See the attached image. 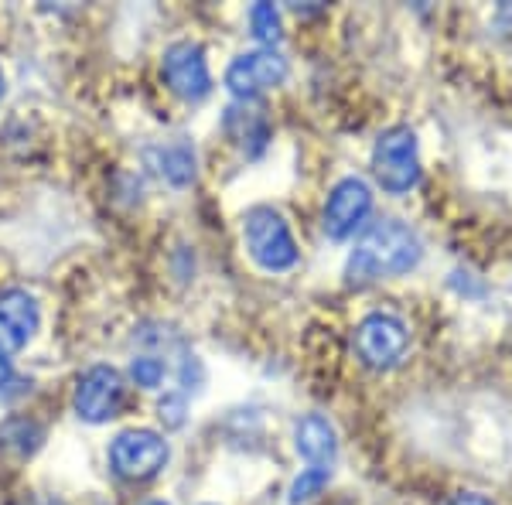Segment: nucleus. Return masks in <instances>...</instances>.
Returning a JSON list of instances; mask_svg holds the SVG:
<instances>
[{"instance_id":"9","label":"nucleus","mask_w":512,"mask_h":505,"mask_svg":"<svg viewBox=\"0 0 512 505\" xmlns=\"http://www.w3.org/2000/svg\"><path fill=\"white\" fill-rule=\"evenodd\" d=\"M369 212H373V188L362 178H342L325 202L328 239H349L355 229L366 226Z\"/></svg>"},{"instance_id":"20","label":"nucleus","mask_w":512,"mask_h":505,"mask_svg":"<svg viewBox=\"0 0 512 505\" xmlns=\"http://www.w3.org/2000/svg\"><path fill=\"white\" fill-rule=\"evenodd\" d=\"M448 505H495V502L485 499V495H478V492H458Z\"/></svg>"},{"instance_id":"17","label":"nucleus","mask_w":512,"mask_h":505,"mask_svg":"<svg viewBox=\"0 0 512 505\" xmlns=\"http://www.w3.org/2000/svg\"><path fill=\"white\" fill-rule=\"evenodd\" d=\"M328 485V468H308L301 471V478L291 485V505H304L315 495H321V488Z\"/></svg>"},{"instance_id":"5","label":"nucleus","mask_w":512,"mask_h":505,"mask_svg":"<svg viewBox=\"0 0 512 505\" xmlns=\"http://www.w3.org/2000/svg\"><path fill=\"white\" fill-rule=\"evenodd\" d=\"M168 465V441L158 430L134 427L117 434L110 444V468L117 471L123 482H147Z\"/></svg>"},{"instance_id":"4","label":"nucleus","mask_w":512,"mask_h":505,"mask_svg":"<svg viewBox=\"0 0 512 505\" xmlns=\"http://www.w3.org/2000/svg\"><path fill=\"white\" fill-rule=\"evenodd\" d=\"M352 345L362 366L373 372H386L403 362L407 345H410V331L396 314L376 311V314H366V318L355 325Z\"/></svg>"},{"instance_id":"18","label":"nucleus","mask_w":512,"mask_h":505,"mask_svg":"<svg viewBox=\"0 0 512 505\" xmlns=\"http://www.w3.org/2000/svg\"><path fill=\"white\" fill-rule=\"evenodd\" d=\"M185 407H188L185 393H168V396H164V400L158 403V417L164 420V427L178 430L181 424H185Z\"/></svg>"},{"instance_id":"2","label":"nucleus","mask_w":512,"mask_h":505,"mask_svg":"<svg viewBox=\"0 0 512 505\" xmlns=\"http://www.w3.org/2000/svg\"><path fill=\"white\" fill-rule=\"evenodd\" d=\"M243 243L253 263L267 273H284L297 263V243L284 215L270 205H256L243 215Z\"/></svg>"},{"instance_id":"19","label":"nucleus","mask_w":512,"mask_h":505,"mask_svg":"<svg viewBox=\"0 0 512 505\" xmlns=\"http://www.w3.org/2000/svg\"><path fill=\"white\" fill-rule=\"evenodd\" d=\"M21 379H18V372H14L11 366V359L7 355H0V396H7L11 393V386H18Z\"/></svg>"},{"instance_id":"8","label":"nucleus","mask_w":512,"mask_h":505,"mask_svg":"<svg viewBox=\"0 0 512 505\" xmlns=\"http://www.w3.org/2000/svg\"><path fill=\"white\" fill-rule=\"evenodd\" d=\"M72 407L86 424H106L123 407V376L113 366H93L79 376Z\"/></svg>"},{"instance_id":"21","label":"nucleus","mask_w":512,"mask_h":505,"mask_svg":"<svg viewBox=\"0 0 512 505\" xmlns=\"http://www.w3.org/2000/svg\"><path fill=\"white\" fill-rule=\"evenodd\" d=\"M18 505H62V502H55V499H41V495H21V502Z\"/></svg>"},{"instance_id":"12","label":"nucleus","mask_w":512,"mask_h":505,"mask_svg":"<svg viewBox=\"0 0 512 505\" xmlns=\"http://www.w3.org/2000/svg\"><path fill=\"white\" fill-rule=\"evenodd\" d=\"M294 447L311 468H328L338 454L335 427L328 424L321 413H308V417H301L294 427Z\"/></svg>"},{"instance_id":"11","label":"nucleus","mask_w":512,"mask_h":505,"mask_svg":"<svg viewBox=\"0 0 512 505\" xmlns=\"http://www.w3.org/2000/svg\"><path fill=\"white\" fill-rule=\"evenodd\" d=\"M222 130H226V137L233 140V147H239L246 157H260L267 151L270 137H274V130H270V120H267V110L256 103H233L226 110V117H222Z\"/></svg>"},{"instance_id":"1","label":"nucleus","mask_w":512,"mask_h":505,"mask_svg":"<svg viewBox=\"0 0 512 505\" xmlns=\"http://www.w3.org/2000/svg\"><path fill=\"white\" fill-rule=\"evenodd\" d=\"M420 256H424V243L407 222L379 219L355 243L349 263H345V280L352 287H366L376 280L403 277L417 267Z\"/></svg>"},{"instance_id":"6","label":"nucleus","mask_w":512,"mask_h":505,"mask_svg":"<svg viewBox=\"0 0 512 505\" xmlns=\"http://www.w3.org/2000/svg\"><path fill=\"white\" fill-rule=\"evenodd\" d=\"M161 76L164 86L178 99H185V103H198V99L212 93L209 62H205L202 45H195V41H175V45L164 48Z\"/></svg>"},{"instance_id":"23","label":"nucleus","mask_w":512,"mask_h":505,"mask_svg":"<svg viewBox=\"0 0 512 505\" xmlns=\"http://www.w3.org/2000/svg\"><path fill=\"white\" fill-rule=\"evenodd\" d=\"M147 505H168V502H147Z\"/></svg>"},{"instance_id":"15","label":"nucleus","mask_w":512,"mask_h":505,"mask_svg":"<svg viewBox=\"0 0 512 505\" xmlns=\"http://www.w3.org/2000/svg\"><path fill=\"white\" fill-rule=\"evenodd\" d=\"M250 28L253 38L260 41L263 48H274L280 41V14L274 4H253L250 7Z\"/></svg>"},{"instance_id":"10","label":"nucleus","mask_w":512,"mask_h":505,"mask_svg":"<svg viewBox=\"0 0 512 505\" xmlns=\"http://www.w3.org/2000/svg\"><path fill=\"white\" fill-rule=\"evenodd\" d=\"M38 325H41V311L35 297L21 291V287L0 291V355L11 359L14 352H21L35 338Z\"/></svg>"},{"instance_id":"16","label":"nucleus","mask_w":512,"mask_h":505,"mask_svg":"<svg viewBox=\"0 0 512 505\" xmlns=\"http://www.w3.org/2000/svg\"><path fill=\"white\" fill-rule=\"evenodd\" d=\"M164 372H168V366H164L158 355H137V359L130 362V379L144 389H158L164 383Z\"/></svg>"},{"instance_id":"13","label":"nucleus","mask_w":512,"mask_h":505,"mask_svg":"<svg viewBox=\"0 0 512 505\" xmlns=\"http://www.w3.org/2000/svg\"><path fill=\"white\" fill-rule=\"evenodd\" d=\"M147 164H151V168L175 188L192 185L195 175H198L195 147L185 144V140H171V144L147 147Z\"/></svg>"},{"instance_id":"14","label":"nucleus","mask_w":512,"mask_h":505,"mask_svg":"<svg viewBox=\"0 0 512 505\" xmlns=\"http://www.w3.org/2000/svg\"><path fill=\"white\" fill-rule=\"evenodd\" d=\"M41 441H45V430L28 417H11L0 424V451H7V454L31 458L41 447Z\"/></svg>"},{"instance_id":"7","label":"nucleus","mask_w":512,"mask_h":505,"mask_svg":"<svg viewBox=\"0 0 512 505\" xmlns=\"http://www.w3.org/2000/svg\"><path fill=\"white\" fill-rule=\"evenodd\" d=\"M287 79V59L277 48H256L239 59L229 62L226 69V89L233 93L239 103H253L260 93L280 86Z\"/></svg>"},{"instance_id":"3","label":"nucleus","mask_w":512,"mask_h":505,"mask_svg":"<svg viewBox=\"0 0 512 505\" xmlns=\"http://www.w3.org/2000/svg\"><path fill=\"white\" fill-rule=\"evenodd\" d=\"M373 175L390 195H407L420 185V147L410 127H390L376 137L373 147Z\"/></svg>"},{"instance_id":"22","label":"nucleus","mask_w":512,"mask_h":505,"mask_svg":"<svg viewBox=\"0 0 512 505\" xmlns=\"http://www.w3.org/2000/svg\"><path fill=\"white\" fill-rule=\"evenodd\" d=\"M0 96H4V72H0Z\"/></svg>"}]
</instances>
